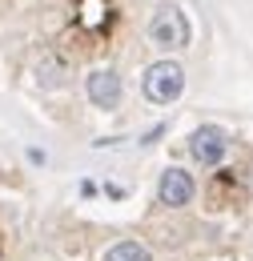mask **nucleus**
<instances>
[{
    "label": "nucleus",
    "instance_id": "f03ea898",
    "mask_svg": "<svg viewBox=\"0 0 253 261\" xmlns=\"http://www.w3.org/2000/svg\"><path fill=\"white\" fill-rule=\"evenodd\" d=\"M149 40L157 48H185L193 40V29H189V16L181 4H161L149 20Z\"/></svg>",
    "mask_w": 253,
    "mask_h": 261
},
{
    "label": "nucleus",
    "instance_id": "7ed1b4c3",
    "mask_svg": "<svg viewBox=\"0 0 253 261\" xmlns=\"http://www.w3.org/2000/svg\"><path fill=\"white\" fill-rule=\"evenodd\" d=\"M189 153L201 169H217V165L225 161V153H229V133H225L221 125H201V129H193Z\"/></svg>",
    "mask_w": 253,
    "mask_h": 261
},
{
    "label": "nucleus",
    "instance_id": "39448f33",
    "mask_svg": "<svg viewBox=\"0 0 253 261\" xmlns=\"http://www.w3.org/2000/svg\"><path fill=\"white\" fill-rule=\"evenodd\" d=\"M85 93L96 109H117L121 105V76L113 68H93L89 81H85Z\"/></svg>",
    "mask_w": 253,
    "mask_h": 261
},
{
    "label": "nucleus",
    "instance_id": "423d86ee",
    "mask_svg": "<svg viewBox=\"0 0 253 261\" xmlns=\"http://www.w3.org/2000/svg\"><path fill=\"white\" fill-rule=\"evenodd\" d=\"M105 261H153V253H149L141 241H117V245L105 253Z\"/></svg>",
    "mask_w": 253,
    "mask_h": 261
},
{
    "label": "nucleus",
    "instance_id": "20e7f679",
    "mask_svg": "<svg viewBox=\"0 0 253 261\" xmlns=\"http://www.w3.org/2000/svg\"><path fill=\"white\" fill-rule=\"evenodd\" d=\"M193 193H197V185H193V173L185 169H177V165H169L165 173H161L157 181V201L161 205H169V209H181V205H189Z\"/></svg>",
    "mask_w": 253,
    "mask_h": 261
},
{
    "label": "nucleus",
    "instance_id": "f257e3e1",
    "mask_svg": "<svg viewBox=\"0 0 253 261\" xmlns=\"http://www.w3.org/2000/svg\"><path fill=\"white\" fill-rule=\"evenodd\" d=\"M141 93L145 100H153V105H173V100L185 93V68L177 65V61H157V65L145 68V81H141Z\"/></svg>",
    "mask_w": 253,
    "mask_h": 261
}]
</instances>
